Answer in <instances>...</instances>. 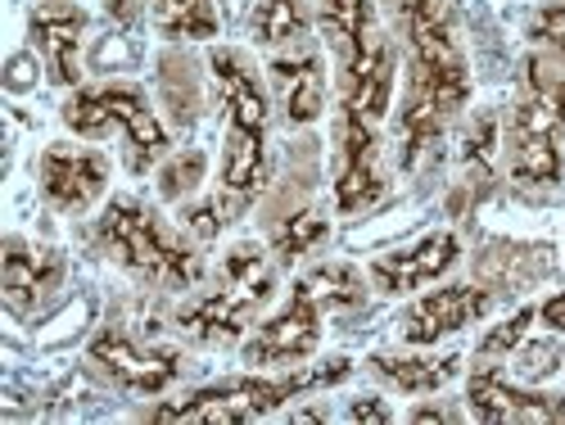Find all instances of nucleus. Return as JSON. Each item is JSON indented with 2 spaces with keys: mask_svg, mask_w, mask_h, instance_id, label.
<instances>
[{
  "mask_svg": "<svg viewBox=\"0 0 565 425\" xmlns=\"http://www.w3.org/2000/svg\"><path fill=\"white\" fill-rule=\"evenodd\" d=\"M385 10L412 51L407 100L398 118V163L416 168L420 155L439 146L448 118L470 100V73L448 0H385Z\"/></svg>",
  "mask_w": 565,
  "mask_h": 425,
  "instance_id": "1",
  "label": "nucleus"
},
{
  "mask_svg": "<svg viewBox=\"0 0 565 425\" xmlns=\"http://www.w3.org/2000/svg\"><path fill=\"white\" fill-rule=\"evenodd\" d=\"M317 23L340 64V109L381 123L394 100L398 55L381 28L375 0H317Z\"/></svg>",
  "mask_w": 565,
  "mask_h": 425,
  "instance_id": "2",
  "label": "nucleus"
},
{
  "mask_svg": "<svg viewBox=\"0 0 565 425\" xmlns=\"http://www.w3.org/2000/svg\"><path fill=\"white\" fill-rule=\"evenodd\" d=\"M362 299H366V280L358 267H349V263L312 267L308 276L295 280L290 304L245 340V362L249 366H290V362L312 358L321 344V317L358 308Z\"/></svg>",
  "mask_w": 565,
  "mask_h": 425,
  "instance_id": "3",
  "label": "nucleus"
},
{
  "mask_svg": "<svg viewBox=\"0 0 565 425\" xmlns=\"http://www.w3.org/2000/svg\"><path fill=\"white\" fill-rule=\"evenodd\" d=\"M222 114H226V150H222V191L235 200H254L267 185V91L241 51L209 55Z\"/></svg>",
  "mask_w": 565,
  "mask_h": 425,
  "instance_id": "4",
  "label": "nucleus"
},
{
  "mask_svg": "<svg viewBox=\"0 0 565 425\" xmlns=\"http://www.w3.org/2000/svg\"><path fill=\"white\" fill-rule=\"evenodd\" d=\"M96 241L114 263H122L127 272H136L159 290H191L204 280V258L150 204L131 195L109 200V209L96 222Z\"/></svg>",
  "mask_w": 565,
  "mask_h": 425,
  "instance_id": "5",
  "label": "nucleus"
},
{
  "mask_svg": "<svg viewBox=\"0 0 565 425\" xmlns=\"http://www.w3.org/2000/svg\"><path fill=\"white\" fill-rule=\"evenodd\" d=\"M353 366L349 358H335V362H321V366H303V371H290V375H276V381H263V375H241V381H226V385H209L181 403H163L150 412V421L159 425H249V421H263L267 412L286 407L290 399L308 394V390H326L344 381Z\"/></svg>",
  "mask_w": 565,
  "mask_h": 425,
  "instance_id": "6",
  "label": "nucleus"
},
{
  "mask_svg": "<svg viewBox=\"0 0 565 425\" xmlns=\"http://www.w3.org/2000/svg\"><path fill=\"white\" fill-rule=\"evenodd\" d=\"M271 295H276V272L263 245L245 241L222 258L217 286L209 295L177 308V326L200 344H235L249 330V321L271 304Z\"/></svg>",
  "mask_w": 565,
  "mask_h": 425,
  "instance_id": "7",
  "label": "nucleus"
},
{
  "mask_svg": "<svg viewBox=\"0 0 565 425\" xmlns=\"http://www.w3.org/2000/svg\"><path fill=\"white\" fill-rule=\"evenodd\" d=\"M561 136H565V77L530 55L525 86L507 123L511 181L521 185H556L561 181Z\"/></svg>",
  "mask_w": 565,
  "mask_h": 425,
  "instance_id": "8",
  "label": "nucleus"
},
{
  "mask_svg": "<svg viewBox=\"0 0 565 425\" xmlns=\"http://www.w3.org/2000/svg\"><path fill=\"white\" fill-rule=\"evenodd\" d=\"M64 123L77 136H105V131H127L131 146V168L146 172L168 155V131L154 118L146 91L114 82V86H82L64 100Z\"/></svg>",
  "mask_w": 565,
  "mask_h": 425,
  "instance_id": "9",
  "label": "nucleus"
},
{
  "mask_svg": "<svg viewBox=\"0 0 565 425\" xmlns=\"http://www.w3.org/2000/svg\"><path fill=\"white\" fill-rule=\"evenodd\" d=\"M90 362H96L114 385H122L131 394H163L168 385H177V375H181V353L177 349L140 344L136 336H127L122 326H105L100 336L90 340Z\"/></svg>",
  "mask_w": 565,
  "mask_h": 425,
  "instance_id": "10",
  "label": "nucleus"
},
{
  "mask_svg": "<svg viewBox=\"0 0 565 425\" xmlns=\"http://www.w3.org/2000/svg\"><path fill=\"white\" fill-rule=\"evenodd\" d=\"M385 195L381 181V140L375 123L340 109V146H335V209L362 213Z\"/></svg>",
  "mask_w": 565,
  "mask_h": 425,
  "instance_id": "11",
  "label": "nucleus"
},
{
  "mask_svg": "<svg viewBox=\"0 0 565 425\" xmlns=\"http://www.w3.org/2000/svg\"><path fill=\"white\" fill-rule=\"evenodd\" d=\"M68 263L60 249L45 245H28L23 235H10L6 241V276H0V290H6V304L14 317H36L41 308H51L64 290Z\"/></svg>",
  "mask_w": 565,
  "mask_h": 425,
  "instance_id": "12",
  "label": "nucleus"
},
{
  "mask_svg": "<svg viewBox=\"0 0 565 425\" xmlns=\"http://www.w3.org/2000/svg\"><path fill=\"white\" fill-rule=\"evenodd\" d=\"M36 177H41L45 204L60 209V213H82L105 195L109 159L100 150H82V146H45Z\"/></svg>",
  "mask_w": 565,
  "mask_h": 425,
  "instance_id": "13",
  "label": "nucleus"
},
{
  "mask_svg": "<svg viewBox=\"0 0 565 425\" xmlns=\"http://www.w3.org/2000/svg\"><path fill=\"white\" fill-rule=\"evenodd\" d=\"M466 403L480 421H521V425H543V421H565V394H543L515 385L502 366H480L470 371Z\"/></svg>",
  "mask_w": 565,
  "mask_h": 425,
  "instance_id": "14",
  "label": "nucleus"
},
{
  "mask_svg": "<svg viewBox=\"0 0 565 425\" xmlns=\"http://www.w3.org/2000/svg\"><path fill=\"white\" fill-rule=\"evenodd\" d=\"M493 308V295L480 290V286H444L426 299H416L403 321H398V336L407 344H435L444 336H457L461 326L470 321H480L484 312Z\"/></svg>",
  "mask_w": 565,
  "mask_h": 425,
  "instance_id": "15",
  "label": "nucleus"
},
{
  "mask_svg": "<svg viewBox=\"0 0 565 425\" xmlns=\"http://www.w3.org/2000/svg\"><path fill=\"white\" fill-rule=\"evenodd\" d=\"M267 77L276 86V100L286 109V118L295 127H308L321 118L326 109V73H321V55L312 51V41L290 45V51H276L267 60Z\"/></svg>",
  "mask_w": 565,
  "mask_h": 425,
  "instance_id": "16",
  "label": "nucleus"
},
{
  "mask_svg": "<svg viewBox=\"0 0 565 425\" xmlns=\"http://www.w3.org/2000/svg\"><path fill=\"white\" fill-rule=\"evenodd\" d=\"M457 258H461L457 235L435 231L426 241H416L412 249H394V254L371 258V280L385 295H407V290H420V286H430V280H439L444 272H452Z\"/></svg>",
  "mask_w": 565,
  "mask_h": 425,
  "instance_id": "17",
  "label": "nucleus"
},
{
  "mask_svg": "<svg viewBox=\"0 0 565 425\" xmlns=\"http://www.w3.org/2000/svg\"><path fill=\"white\" fill-rule=\"evenodd\" d=\"M82 32H86V14L73 6H41L32 14V41L41 45L51 82L60 86L82 82Z\"/></svg>",
  "mask_w": 565,
  "mask_h": 425,
  "instance_id": "18",
  "label": "nucleus"
},
{
  "mask_svg": "<svg viewBox=\"0 0 565 425\" xmlns=\"http://www.w3.org/2000/svg\"><path fill=\"white\" fill-rule=\"evenodd\" d=\"M371 371L385 375L390 385L407 390V394H435L444 390L452 375L461 371V353H444V358H394V353H375Z\"/></svg>",
  "mask_w": 565,
  "mask_h": 425,
  "instance_id": "19",
  "label": "nucleus"
},
{
  "mask_svg": "<svg viewBox=\"0 0 565 425\" xmlns=\"http://www.w3.org/2000/svg\"><path fill=\"white\" fill-rule=\"evenodd\" d=\"M254 41L263 51H290V45H303L308 41V10L303 0H258L254 10V23H249Z\"/></svg>",
  "mask_w": 565,
  "mask_h": 425,
  "instance_id": "20",
  "label": "nucleus"
},
{
  "mask_svg": "<svg viewBox=\"0 0 565 425\" xmlns=\"http://www.w3.org/2000/svg\"><path fill=\"white\" fill-rule=\"evenodd\" d=\"M154 23L163 36H191V41L217 36L222 28L213 0H154Z\"/></svg>",
  "mask_w": 565,
  "mask_h": 425,
  "instance_id": "21",
  "label": "nucleus"
},
{
  "mask_svg": "<svg viewBox=\"0 0 565 425\" xmlns=\"http://www.w3.org/2000/svg\"><path fill=\"white\" fill-rule=\"evenodd\" d=\"M326 231H331V226H326L321 213H312V209L290 213L286 222L271 231V249H276L280 263H295L299 254H308V249H317V245L326 241Z\"/></svg>",
  "mask_w": 565,
  "mask_h": 425,
  "instance_id": "22",
  "label": "nucleus"
},
{
  "mask_svg": "<svg viewBox=\"0 0 565 425\" xmlns=\"http://www.w3.org/2000/svg\"><path fill=\"white\" fill-rule=\"evenodd\" d=\"M204 168H209L204 150H181V155H172V159L163 163V172H159V195H163V200H185V195H191L195 185L204 181Z\"/></svg>",
  "mask_w": 565,
  "mask_h": 425,
  "instance_id": "23",
  "label": "nucleus"
},
{
  "mask_svg": "<svg viewBox=\"0 0 565 425\" xmlns=\"http://www.w3.org/2000/svg\"><path fill=\"white\" fill-rule=\"evenodd\" d=\"M245 204H249V200H235V195L222 191V200H209V204H200V209L185 213V226H191L200 241H213V235H217L226 222H235V213H241Z\"/></svg>",
  "mask_w": 565,
  "mask_h": 425,
  "instance_id": "24",
  "label": "nucleus"
},
{
  "mask_svg": "<svg viewBox=\"0 0 565 425\" xmlns=\"http://www.w3.org/2000/svg\"><path fill=\"white\" fill-rule=\"evenodd\" d=\"M539 317V308H521V312H515L511 321H502L498 330H493V336H484L480 340V358H502V353H515V349H521L525 344V336H530V321Z\"/></svg>",
  "mask_w": 565,
  "mask_h": 425,
  "instance_id": "25",
  "label": "nucleus"
},
{
  "mask_svg": "<svg viewBox=\"0 0 565 425\" xmlns=\"http://www.w3.org/2000/svg\"><path fill=\"white\" fill-rule=\"evenodd\" d=\"M466 168H480V172H489L493 168V155H498V118L493 114H484L476 127L466 131Z\"/></svg>",
  "mask_w": 565,
  "mask_h": 425,
  "instance_id": "26",
  "label": "nucleus"
},
{
  "mask_svg": "<svg viewBox=\"0 0 565 425\" xmlns=\"http://www.w3.org/2000/svg\"><path fill=\"white\" fill-rule=\"evenodd\" d=\"M534 41L552 45V51L565 60V0H556V6H543L539 19H534Z\"/></svg>",
  "mask_w": 565,
  "mask_h": 425,
  "instance_id": "27",
  "label": "nucleus"
},
{
  "mask_svg": "<svg viewBox=\"0 0 565 425\" xmlns=\"http://www.w3.org/2000/svg\"><path fill=\"white\" fill-rule=\"evenodd\" d=\"M349 416H353V421H381V425L394 421V412H390L385 403H375V399H358V403L349 407Z\"/></svg>",
  "mask_w": 565,
  "mask_h": 425,
  "instance_id": "28",
  "label": "nucleus"
},
{
  "mask_svg": "<svg viewBox=\"0 0 565 425\" xmlns=\"http://www.w3.org/2000/svg\"><path fill=\"white\" fill-rule=\"evenodd\" d=\"M539 317H543L552 330H565V290H561V295H552V299L539 308Z\"/></svg>",
  "mask_w": 565,
  "mask_h": 425,
  "instance_id": "29",
  "label": "nucleus"
},
{
  "mask_svg": "<svg viewBox=\"0 0 565 425\" xmlns=\"http://www.w3.org/2000/svg\"><path fill=\"white\" fill-rule=\"evenodd\" d=\"M412 421H457V412H448V407H416Z\"/></svg>",
  "mask_w": 565,
  "mask_h": 425,
  "instance_id": "30",
  "label": "nucleus"
},
{
  "mask_svg": "<svg viewBox=\"0 0 565 425\" xmlns=\"http://www.w3.org/2000/svg\"><path fill=\"white\" fill-rule=\"evenodd\" d=\"M105 6H109L114 19H131V14L140 10V0H105Z\"/></svg>",
  "mask_w": 565,
  "mask_h": 425,
  "instance_id": "31",
  "label": "nucleus"
},
{
  "mask_svg": "<svg viewBox=\"0 0 565 425\" xmlns=\"http://www.w3.org/2000/svg\"><path fill=\"white\" fill-rule=\"evenodd\" d=\"M45 6H60V0H45Z\"/></svg>",
  "mask_w": 565,
  "mask_h": 425,
  "instance_id": "32",
  "label": "nucleus"
}]
</instances>
